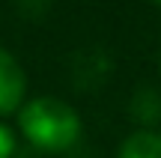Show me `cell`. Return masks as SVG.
Returning a JSON list of instances; mask_svg holds the SVG:
<instances>
[{"instance_id":"7a4b0ae2","label":"cell","mask_w":161,"mask_h":158,"mask_svg":"<svg viewBox=\"0 0 161 158\" xmlns=\"http://www.w3.org/2000/svg\"><path fill=\"white\" fill-rule=\"evenodd\" d=\"M27 101V75L6 48H0V119L21 111Z\"/></svg>"},{"instance_id":"52a82bcc","label":"cell","mask_w":161,"mask_h":158,"mask_svg":"<svg viewBox=\"0 0 161 158\" xmlns=\"http://www.w3.org/2000/svg\"><path fill=\"white\" fill-rule=\"evenodd\" d=\"M155 3H158V6H161V0H155Z\"/></svg>"},{"instance_id":"277c9868","label":"cell","mask_w":161,"mask_h":158,"mask_svg":"<svg viewBox=\"0 0 161 158\" xmlns=\"http://www.w3.org/2000/svg\"><path fill=\"white\" fill-rule=\"evenodd\" d=\"M131 117L143 128H155L161 123V93L155 87H140L131 95Z\"/></svg>"},{"instance_id":"8992f818","label":"cell","mask_w":161,"mask_h":158,"mask_svg":"<svg viewBox=\"0 0 161 158\" xmlns=\"http://www.w3.org/2000/svg\"><path fill=\"white\" fill-rule=\"evenodd\" d=\"M15 146H18V140L12 134V128L0 123V158H12L15 155Z\"/></svg>"},{"instance_id":"6da1fadb","label":"cell","mask_w":161,"mask_h":158,"mask_svg":"<svg viewBox=\"0 0 161 158\" xmlns=\"http://www.w3.org/2000/svg\"><path fill=\"white\" fill-rule=\"evenodd\" d=\"M18 131L36 152L57 155L80 140L84 123L69 101L57 99V95H39V99H30L21 105Z\"/></svg>"},{"instance_id":"3957f363","label":"cell","mask_w":161,"mask_h":158,"mask_svg":"<svg viewBox=\"0 0 161 158\" xmlns=\"http://www.w3.org/2000/svg\"><path fill=\"white\" fill-rule=\"evenodd\" d=\"M116 158H161V131L137 128L119 143Z\"/></svg>"},{"instance_id":"5b68a950","label":"cell","mask_w":161,"mask_h":158,"mask_svg":"<svg viewBox=\"0 0 161 158\" xmlns=\"http://www.w3.org/2000/svg\"><path fill=\"white\" fill-rule=\"evenodd\" d=\"M15 6L24 18H45V12L51 9V0H15Z\"/></svg>"}]
</instances>
